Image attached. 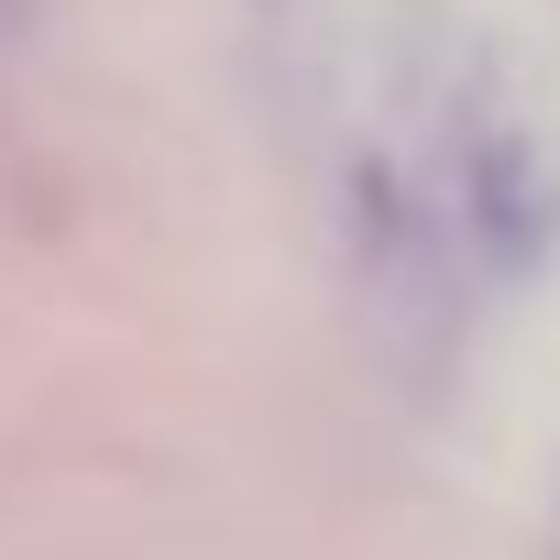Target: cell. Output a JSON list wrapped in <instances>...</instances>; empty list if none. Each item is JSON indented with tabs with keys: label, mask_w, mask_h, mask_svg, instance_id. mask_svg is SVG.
I'll list each match as a JSON object with an SVG mask.
<instances>
[{
	"label": "cell",
	"mask_w": 560,
	"mask_h": 560,
	"mask_svg": "<svg viewBox=\"0 0 560 560\" xmlns=\"http://www.w3.org/2000/svg\"><path fill=\"white\" fill-rule=\"evenodd\" d=\"M0 12H23V0H0Z\"/></svg>",
	"instance_id": "obj_1"
}]
</instances>
